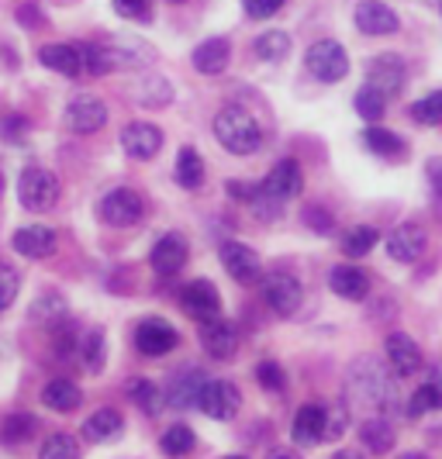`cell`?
I'll list each match as a JSON object with an SVG mask.
<instances>
[{
    "instance_id": "6da1fadb",
    "label": "cell",
    "mask_w": 442,
    "mask_h": 459,
    "mask_svg": "<svg viewBox=\"0 0 442 459\" xmlns=\"http://www.w3.org/2000/svg\"><path fill=\"white\" fill-rule=\"evenodd\" d=\"M346 394L352 404L360 408H373V411H391L397 408V387L391 369L384 363H377L373 356H360L352 359V367L346 369Z\"/></svg>"
},
{
    "instance_id": "7a4b0ae2",
    "label": "cell",
    "mask_w": 442,
    "mask_h": 459,
    "mask_svg": "<svg viewBox=\"0 0 442 459\" xmlns=\"http://www.w3.org/2000/svg\"><path fill=\"white\" fill-rule=\"evenodd\" d=\"M214 138L232 156H253L263 145V128L249 111L242 108H221L214 115Z\"/></svg>"
},
{
    "instance_id": "3957f363",
    "label": "cell",
    "mask_w": 442,
    "mask_h": 459,
    "mask_svg": "<svg viewBox=\"0 0 442 459\" xmlns=\"http://www.w3.org/2000/svg\"><path fill=\"white\" fill-rule=\"evenodd\" d=\"M18 201L28 211H48L59 201V177L52 169H42V166H28L18 180Z\"/></svg>"
},
{
    "instance_id": "277c9868",
    "label": "cell",
    "mask_w": 442,
    "mask_h": 459,
    "mask_svg": "<svg viewBox=\"0 0 442 459\" xmlns=\"http://www.w3.org/2000/svg\"><path fill=\"white\" fill-rule=\"evenodd\" d=\"M263 300H266V307H270L273 315H280V318L298 315L304 304L301 280L290 273H270L263 280Z\"/></svg>"
},
{
    "instance_id": "5b68a950",
    "label": "cell",
    "mask_w": 442,
    "mask_h": 459,
    "mask_svg": "<svg viewBox=\"0 0 442 459\" xmlns=\"http://www.w3.org/2000/svg\"><path fill=\"white\" fill-rule=\"evenodd\" d=\"M142 214H145V201H142L139 190H132V186H115L100 201V218L111 229H128V225L142 221Z\"/></svg>"
},
{
    "instance_id": "8992f818",
    "label": "cell",
    "mask_w": 442,
    "mask_h": 459,
    "mask_svg": "<svg viewBox=\"0 0 442 459\" xmlns=\"http://www.w3.org/2000/svg\"><path fill=\"white\" fill-rule=\"evenodd\" d=\"M308 69L311 76H318L322 83H339L350 73V56L335 39H322L308 48Z\"/></svg>"
},
{
    "instance_id": "52a82bcc",
    "label": "cell",
    "mask_w": 442,
    "mask_h": 459,
    "mask_svg": "<svg viewBox=\"0 0 442 459\" xmlns=\"http://www.w3.org/2000/svg\"><path fill=\"white\" fill-rule=\"evenodd\" d=\"M404 83H408V69H404L401 56H394V52H380L367 63V87L384 93L387 100L404 91Z\"/></svg>"
},
{
    "instance_id": "ba28073f",
    "label": "cell",
    "mask_w": 442,
    "mask_h": 459,
    "mask_svg": "<svg viewBox=\"0 0 442 459\" xmlns=\"http://www.w3.org/2000/svg\"><path fill=\"white\" fill-rule=\"evenodd\" d=\"M108 125V104L93 93H80L73 97L70 108H66V128L76 132V135H93Z\"/></svg>"
},
{
    "instance_id": "9c48e42d",
    "label": "cell",
    "mask_w": 442,
    "mask_h": 459,
    "mask_svg": "<svg viewBox=\"0 0 442 459\" xmlns=\"http://www.w3.org/2000/svg\"><path fill=\"white\" fill-rule=\"evenodd\" d=\"M197 408L208 418H214V421H229L242 408V394L229 380H208L201 397H197Z\"/></svg>"
},
{
    "instance_id": "30bf717a",
    "label": "cell",
    "mask_w": 442,
    "mask_h": 459,
    "mask_svg": "<svg viewBox=\"0 0 442 459\" xmlns=\"http://www.w3.org/2000/svg\"><path fill=\"white\" fill-rule=\"evenodd\" d=\"M177 342H180V332L166 322V318H145L135 328V349H139L142 356H149V359L173 352Z\"/></svg>"
},
{
    "instance_id": "8fae6325",
    "label": "cell",
    "mask_w": 442,
    "mask_h": 459,
    "mask_svg": "<svg viewBox=\"0 0 442 459\" xmlns=\"http://www.w3.org/2000/svg\"><path fill=\"white\" fill-rule=\"evenodd\" d=\"M180 304H184V311L190 318H197V322H214L218 315H221V294H218V287L208 283V280H194V283H186L184 290H180Z\"/></svg>"
},
{
    "instance_id": "7c38bea8",
    "label": "cell",
    "mask_w": 442,
    "mask_h": 459,
    "mask_svg": "<svg viewBox=\"0 0 442 459\" xmlns=\"http://www.w3.org/2000/svg\"><path fill=\"white\" fill-rule=\"evenodd\" d=\"M121 149L132 160H152L163 149V128L152 121H132L121 132Z\"/></svg>"
},
{
    "instance_id": "4fadbf2b",
    "label": "cell",
    "mask_w": 442,
    "mask_h": 459,
    "mask_svg": "<svg viewBox=\"0 0 442 459\" xmlns=\"http://www.w3.org/2000/svg\"><path fill=\"white\" fill-rule=\"evenodd\" d=\"M218 255H221V266H225V273L232 276L235 283H242V287L256 283L259 273H263L256 249H249L246 242H225Z\"/></svg>"
},
{
    "instance_id": "5bb4252c",
    "label": "cell",
    "mask_w": 442,
    "mask_h": 459,
    "mask_svg": "<svg viewBox=\"0 0 442 459\" xmlns=\"http://www.w3.org/2000/svg\"><path fill=\"white\" fill-rule=\"evenodd\" d=\"M186 238L180 231H166L163 238L152 246V253H149V263H152V270L160 276H173L180 273L186 266Z\"/></svg>"
},
{
    "instance_id": "9a60e30c",
    "label": "cell",
    "mask_w": 442,
    "mask_h": 459,
    "mask_svg": "<svg viewBox=\"0 0 442 459\" xmlns=\"http://www.w3.org/2000/svg\"><path fill=\"white\" fill-rule=\"evenodd\" d=\"M384 352H387V359H391L394 377H412V373H419L421 363H425L419 342H415L412 335H404V332H391L387 342H384Z\"/></svg>"
},
{
    "instance_id": "2e32d148",
    "label": "cell",
    "mask_w": 442,
    "mask_h": 459,
    "mask_svg": "<svg viewBox=\"0 0 442 459\" xmlns=\"http://www.w3.org/2000/svg\"><path fill=\"white\" fill-rule=\"evenodd\" d=\"M352 22H356V28L363 35H394L397 28H401L397 14L387 4H380V0H360Z\"/></svg>"
},
{
    "instance_id": "e0dca14e",
    "label": "cell",
    "mask_w": 442,
    "mask_h": 459,
    "mask_svg": "<svg viewBox=\"0 0 442 459\" xmlns=\"http://www.w3.org/2000/svg\"><path fill=\"white\" fill-rule=\"evenodd\" d=\"M201 345H204V352H208L211 359L229 363L235 352H238V328L232 322H221V318L204 322V328H201Z\"/></svg>"
},
{
    "instance_id": "ac0fdd59",
    "label": "cell",
    "mask_w": 442,
    "mask_h": 459,
    "mask_svg": "<svg viewBox=\"0 0 442 459\" xmlns=\"http://www.w3.org/2000/svg\"><path fill=\"white\" fill-rule=\"evenodd\" d=\"M11 246H14V253L24 255V259H48V255H56L59 238H56V231L48 229V225H28V229L14 231Z\"/></svg>"
},
{
    "instance_id": "d6986e66",
    "label": "cell",
    "mask_w": 442,
    "mask_h": 459,
    "mask_svg": "<svg viewBox=\"0 0 442 459\" xmlns=\"http://www.w3.org/2000/svg\"><path fill=\"white\" fill-rule=\"evenodd\" d=\"M263 190L270 194V197H277V201H290V197H298L304 190V173L298 160H280L273 169H270V177L263 180Z\"/></svg>"
},
{
    "instance_id": "ffe728a7",
    "label": "cell",
    "mask_w": 442,
    "mask_h": 459,
    "mask_svg": "<svg viewBox=\"0 0 442 459\" xmlns=\"http://www.w3.org/2000/svg\"><path fill=\"white\" fill-rule=\"evenodd\" d=\"M425 242H429V235H425L421 225H397L387 235V255L394 263H415L425 253Z\"/></svg>"
},
{
    "instance_id": "44dd1931",
    "label": "cell",
    "mask_w": 442,
    "mask_h": 459,
    "mask_svg": "<svg viewBox=\"0 0 442 459\" xmlns=\"http://www.w3.org/2000/svg\"><path fill=\"white\" fill-rule=\"evenodd\" d=\"M229 59H232L229 39H208V42H201V46L194 48V56H190V63H194V69H197L201 76H218V73H225V69H229Z\"/></svg>"
},
{
    "instance_id": "7402d4cb",
    "label": "cell",
    "mask_w": 442,
    "mask_h": 459,
    "mask_svg": "<svg viewBox=\"0 0 442 459\" xmlns=\"http://www.w3.org/2000/svg\"><path fill=\"white\" fill-rule=\"evenodd\" d=\"M328 432V408L325 404H304L294 414V438L301 446H318Z\"/></svg>"
},
{
    "instance_id": "603a6c76",
    "label": "cell",
    "mask_w": 442,
    "mask_h": 459,
    "mask_svg": "<svg viewBox=\"0 0 442 459\" xmlns=\"http://www.w3.org/2000/svg\"><path fill=\"white\" fill-rule=\"evenodd\" d=\"M39 63L46 69L63 73V76H80L83 73V52H80V46H70V42H56V46L39 48Z\"/></svg>"
},
{
    "instance_id": "cb8c5ba5",
    "label": "cell",
    "mask_w": 442,
    "mask_h": 459,
    "mask_svg": "<svg viewBox=\"0 0 442 459\" xmlns=\"http://www.w3.org/2000/svg\"><path fill=\"white\" fill-rule=\"evenodd\" d=\"M429 411H442V363H436V367L429 369V380L408 401V414L412 418H421V414Z\"/></svg>"
},
{
    "instance_id": "d4e9b609",
    "label": "cell",
    "mask_w": 442,
    "mask_h": 459,
    "mask_svg": "<svg viewBox=\"0 0 442 459\" xmlns=\"http://www.w3.org/2000/svg\"><path fill=\"white\" fill-rule=\"evenodd\" d=\"M328 287H332V294H339V298L346 300H363L370 294V280L363 270H356V266H335L332 276H328Z\"/></svg>"
},
{
    "instance_id": "484cf974",
    "label": "cell",
    "mask_w": 442,
    "mask_h": 459,
    "mask_svg": "<svg viewBox=\"0 0 442 459\" xmlns=\"http://www.w3.org/2000/svg\"><path fill=\"white\" fill-rule=\"evenodd\" d=\"M204 384H208V373H204V369H186L184 377H177V387L169 391L166 404H169V408H180V411L197 408V397L204 391Z\"/></svg>"
},
{
    "instance_id": "4316f807",
    "label": "cell",
    "mask_w": 442,
    "mask_h": 459,
    "mask_svg": "<svg viewBox=\"0 0 442 459\" xmlns=\"http://www.w3.org/2000/svg\"><path fill=\"white\" fill-rule=\"evenodd\" d=\"M125 432V418L115 408H97V411L83 421V438L87 442H111Z\"/></svg>"
},
{
    "instance_id": "83f0119b",
    "label": "cell",
    "mask_w": 442,
    "mask_h": 459,
    "mask_svg": "<svg viewBox=\"0 0 442 459\" xmlns=\"http://www.w3.org/2000/svg\"><path fill=\"white\" fill-rule=\"evenodd\" d=\"M360 442L370 449L373 456H384V453L394 449V425H391L387 418L373 414V418H367V421L360 425Z\"/></svg>"
},
{
    "instance_id": "f1b7e54d",
    "label": "cell",
    "mask_w": 442,
    "mask_h": 459,
    "mask_svg": "<svg viewBox=\"0 0 442 459\" xmlns=\"http://www.w3.org/2000/svg\"><path fill=\"white\" fill-rule=\"evenodd\" d=\"M39 436V418L31 411H14L4 418V425H0V442L4 446H24V442H31V438Z\"/></svg>"
},
{
    "instance_id": "f546056e",
    "label": "cell",
    "mask_w": 442,
    "mask_h": 459,
    "mask_svg": "<svg viewBox=\"0 0 442 459\" xmlns=\"http://www.w3.org/2000/svg\"><path fill=\"white\" fill-rule=\"evenodd\" d=\"M42 404L52 408V411L70 414L83 404V391H80L73 380H52V384L42 387Z\"/></svg>"
},
{
    "instance_id": "4dcf8cb0",
    "label": "cell",
    "mask_w": 442,
    "mask_h": 459,
    "mask_svg": "<svg viewBox=\"0 0 442 459\" xmlns=\"http://www.w3.org/2000/svg\"><path fill=\"white\" fill-rule=\"evenodd\" d=\"M128 397H132V404H139L145 414H156L163 411L166 397H163V387L160 384H152V380H145V377H135L132 384H128Z\"/></svg>"
},
{
    "instance_id": "1f68e13d",
    "label": "cell",
    "mask_w": 442,
    "mask_h": 459,
    "mask_svg": "<svg viewBox=\"0 0 442 459\" xmlns=\"http://www.w3.org/2000/svg\"><path fill=\"white\" fill-rule=\"evenodd\" d=\"M253 52H256L259 59H266V63H280L283 56H290V35L280 31V28H270V31L256 35Z\"/></svg>"
},
{
    "instance_id": "d6a6232c",
    "label": "cell",
    "mask_w": 442,
    "mask_h": 459,
    "mask_svg": "<svg viewBox=\"0 0 442 459\" xmlns=\"http://www.w3.org/2000/svg\"><path fill=\"white\" fill-rule=\"evenodd\" d=\"M363 145L370 149L373 156H384V160H394V156L404 152V142H401L394 132L380 128V125H370V128L363 132Z\"/></svg>"
},
{
    "instance_id": "836d02e7",
    "label": "cell",
    "mask_w": 442,
    "mask_h": 459,
    "mask_svg": "<svg viewBox=\"0 0 442 459\" xmlns=\"http://www.w3.org/2000/svg\"><path fill=\"white\" fill-rule=\"evenodd\" d=\"M177 184L186 186V190H197V186L204 184V160L197 156V149H180V156H177Z\"/></svg>"
},
{
    "instance_id": "e575fe53",
    "label": "cell",
    "mask_w": 442,
    "mask_h": 459,
    "mask_svg": "<svg viewBox=\"0 0 442 459\" xmlns=\"http://www.w3.org/2000/svg\"><path fill=\"white\" fill-rule=\"evenodd\" d=\"M135 97H139L142 108H166L173 100V87L166 76H145L135 87Z\"/></svg>"
},
{
    "instance_id": "d590c367",
    "label": "cell",
    "mask_w": 442,
    "mask_h": 459,
    "mask_svg": "<svg viewBox=\"0 0 442 459\" xmlns=\"http://www.w3.org/2000/svg\"><path fill=\"white\" fill-rule=\"evenodd\" d=\"M377 242H380V231L370 229V225H356V229L342 235V253L350 255V259H363Z\"/></svg>"
},
{
    "instance_id": "8d00e7d4",
    "label": "cell",
    "mask_w": 442,
    "mask_h": 459,
    "mask_svg": "<svg viewBox=\"0 0 442 459\" xmlns=\"http://www.w3.org/2000/svg\"><path fill=\"white\" fill-rule=\"evenodd\" d=\"M160 442H163L166 456H190L197 449V436L190 425H169Z\"/></svg>"
},
{
    "instance_id": "74e56055",
    "label": "cell",
    "mask_w": 442,
    "mask_h": 459,
    "mask_svg": "<svg viewBox=\"0 0 442 459\" xmlns=\"http://www.w3.org/2000/svg\"><path fill=\"white\" fill-rule=\"evenodd\" d=\"M80 52H83V69L91 73V76H108L111 69H117V59L115 52H111V46H80Z\"/></svg>"
},
{
    "instance_id": "f35d334b",
    "label": "cell",
    "mask_w": 442,
    "mask_h": 459,
    "mask_svg": "<svg viewBox=\"0 0 442 459\" xmlns=\"http://www.w3.org/2000/svg\"><path fill=\"white\" fill-rule=\"evenodd\" d=\"M31 318H35V322H46V325L63 322V318H66V300H63V294H56V290L42 294V298L31 304Z\"/></svg>"
},
{
    "instance_id": "ab89813d",
    "label": "cell",
    "mask_w": 442,
    "mask_h": 459,
    "mask_svg": "<svg viewBox=\"0 0 442 459\" xmlns=\"http://www.w3.org/2000/svg\"><path fill=\"white\" fill-rule=\"evenodd\" d=\"M356 115L363 117V121H370V125H377L380 117H384V111H387V97L384 93H377L373 87H363V91L356 93Z\"/></svg>"
},
{
    "instance_id": "60d3db41",
    "label": "cell",
    "mask_w": 442,
    "mask_h": 459,
    "mask_svg": "<svg viewBox=\"0 0 442 459\" xmlns=\"http://www.w3.org/2000/svg\"><path fill=\"white\" fill-rule=\"evenodd\" d=\"M39 459H80V442L66 432H56L42 442V453Z\"/></svg>"
},
{
    "instance_id": "b9f144b4",
    "label": "cell",
    "mask_w": 442,
    "mask_h": 459,
    "mask_svg": "<svg viewBox=\"0 0 442 459\" xmlns=\"http://www.w3.org/2000/svg\"><path fill=\"white\" fill-rule=\"evenodd\" d=\"M83 367L91 369V373H100L104 369V359H108V339H104V332L100 328H93L91 335L83 339Z\"/></svg>"
},
{
    "instance_id": "7bdbcfd3",
    "label": "cell",
    "mask_w": 442,
    "mask_h": 459,
    "mask_svg": "<svg viewBox=\"0 0 442 459\" xmlns=\"http://www.w3.org/2000/svg\"><path fill=\"white\" fill-rule=\"evenodd\" d=\"M412 117H415L419 125H442V91L415 100V104H412Z\"/></svg>"
},
{
    "instance_id": "ee69618b",
    "label": "cell",
    "mask_w": 442,
    "mask_h": 459,
    "mask_svg": "<svg viewBox=\"0 0 442 459\" xmlns=\"http://www.w3.org/2000/svg\"><path fill=\"white\" fill-rule=\"evenodd\" d=\"M31 135V121L24 115H4L0 117V138L11 145H22L24 138Z\"/></svg>"
},
{
    "instance_id": "f6af8a7d",
    "label": "cell",
    "mask_w": 442,
    "mask_h": 459,
    "mask_svg": "<svg viewBox=\"0 0 442 459\" xmlns=\"http://www.w3.org/2000/svg\"><path fill=\"white\" fill-rule=\"evenodd\" d=\"M301 221L311 231H318V235H332V229H335V218L328 214L325 207H318V204H308V207H304V211H301Z\"/></svg>"
},
{
    "instance_id": "bcb514c9",
    "label": "cell",
    "mask_w": 442,
    "mask_h": 459,
    "mask_svg": "<svg viewBox=\"0 0 442 459\" xmlns=\"http://www.w3.org/2000/svg\"><path fill=\"white\" fill-rule=\"evenodd\" d=\"M18 290H22V276L14 273L11 266H4V263H0V311L14 304Z\"/></svg>"
},
{
    "instance_id": "7dc6e473",
    "label": "cell",
    "mask_w": 442,
    "mask_h": 459,
    "mask_svg": "<svg viewBox=\"0 0 442 459\" xmlns=\"http://www.w3.org/2000/svg\"><path fill=\"white\" fill-rule=\"evenodd\" d=\"M256 380H259V387H266V391H283V369H280V363H273V359H263L256 367Z\"/></svg>"
},
{
    "instance_id": "c3c4849f",
    "label": "cell",
    "mask_w": 442,
    "mask_h": 459,
    "mask_svg": "<svg viewBox=\"0 0 442 459\" xmlns=\"http://www.w3.org/2000/svg\"><path fill=\"white\" fill-rule=\"evenodd\" d=\"M115 11L121 14V18L149 22V0H115Z\"/></svg>"
},
{
    "instance_id": "681fc988",
    "label": "cell",
    "mask_w": 442,
    "mask_h": 459,
    "mask_svg": "<svg viewBox=\"0 0 442 459\" xmlns=\"http://www.w3.org/2000/svg\"><path fill=\"white\" fill-rule=\"evenodd\" d=\"M242 7L249 18H270L283 7V0H242Z\"/></svg>"
},
{
    "instance_id": "f907efd6",
    "label": "cell",
    "mask_w": 442,
    "mask_h": 459,
    "mask_svg": "<svg viewBox=\"0 0 442 459\" xmlns=\"http://www.w3.org/2000/svg\"><path fill=\"white\" fill-rule=\"evenodd\" d=\"M225 194L232 197V201H242V204H249L253 197L259 194V186L256 184H246V180H229L225 184Z\"/></svg>"
},
{
    "instance_id": "816d5d0a",
    "label": "cell",
    "mask_w": 442,
    "mask_h": 459,
    "mask_svg": "<svg viewBox=\"0 0 442 459\" xmlns=\"http://www.w3.org/2000/svg\"><path fill=\"white\" fill-rule=\"evenodd\" d=\"M346 425H350V414L342 411V408H328V432L325 438H339L346 432Z\"/></svg>"
},
{
    "instance_id": "f5cc1de1",
    "label": "cell",
    "mask_w": 442,
    "mask_h": 459,
    "mask_svg": "<svg viewBox=\"0 0 442 459\" xmlns=\"http://www.w3.org/2000/svg\"><path fill=\"white\" fill-rule=\"evenodd\" d=\"M425 173H429V184L436 190V197H442V156H432L425 162Z\"/></svg>"
},
{
    "instance_id": "db71d44e",
    "label": "cell",
    "mask_w": 442,
    "mask_h": 459,
    "mask_svg": "<svg viewBox=\"0 0 442 459\" xmlns=\"http://www.w3.org/2000/svg\"><path fill=\"white\" fill-rule=\"evenodd\" d=\"M266 459H301V453H298V449H290V446H280V449H273Z\"/></svg>"
},
{
    "instance_id": "11a10c76",
    "label": "cell",
    "mask_w": 442,
    "mask_h": 459,
    "mask_svg": "<svg viewBox=\"0 0 442 459\" xmlns=\"http://www.w3.org/2000/svg\"><path fill=\"white\" fill-rule=\"evenodd\" d=\"M332 459H367V456L356 453V449H339V453H332Z\"/></svg>"
},
{
    "instance_id": "9f6ffc18",
    "label": "cell",
    "mask_w": 442,
    "mask_h": 459,
    "mask_svg": "<svg viewBox=\"0 0 442 459\" xmlns=\"http://www.w3.org/2000/svg\"><path fill=\"white\" fill-rule=\"evenodd\" d=\"M401 459H429V456H425V453H404Z\"/></svg>"
},
{
    "instance_id": "6f0895ef",
    "label": "cell",
    "mask_w": 442,
    "mask_h": 459,
    "mask_svg": "<svg viewBox=\"0 0 442 459\" xmlns=\"http://www.w3.org/2000/svg\"><path fill=\"white\" fill-rule=\"evenodd\" d=\"M4 186L7 184H4V173H0V197H4Z\"/></svg>"
},
{
    "instance_id": "680465c9",
    "label": "cell",
    "mask_w": 442,
    "mask_h": 459,
    "mask_svg": "<svg viewBox=\"0 0 442 459\" xmlns=\"http://www.w3.org/2000/svg\"><path fill=\"white\" fill-rule=\"evenodd\" d=\"M225 459H246V456H225Z\"/></svg>"
},
{
    "instance_id": "91938a15",
    "label": "cell",
    "mask_w": 442,
    "mask_h": 459,
    "mask_svg": "<svg viewBox=\"0 0 442 459\" xmlns=\"http://www.w3.org/2000/svg\"><path fill=\"white\" fill-rule=\"evenodd\" d=\"M169 4H184V0H169Z\"/></svg>"
}]
</instances>
